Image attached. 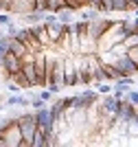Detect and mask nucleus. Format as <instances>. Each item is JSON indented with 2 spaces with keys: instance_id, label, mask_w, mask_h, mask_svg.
I'll return each instance as SVG.
<instances>
[{
  "instance_id": "f3484780",
  "label": "nucleus",
  "mask_w": 138,
  "mask_h": 147,
  "mask_svg": "<svg viewBox=\"0 0 138 147\" xmlns=\"http://www.w3.org/2000/svg\"><path fill=\"white\" fill-rule=\"evenodd\" d=\"M125 99L129 101V103H134L138 108V88L136 90H132V88H127V92H125Z\"/></svg>"
},
{
  "instance_id": "b1692460",
  "label": "nucleus",
  "mask_w": 138,
  "mask_h": 147,
  "mask_svg": "<svg viewBox=\"0 0 138 147\" xmlns=\"http://www.w3.org/2000/svg\"><path fill=\"white\" fill-rule=\"evenodd\" d=\"M9 22H11V13H2V16H0V24L7 26Z\"/></svg>"
},
{
  "instance_id": "f8f14e48",
  "label": "nucleus",
  "mask_w": 138,
  "mask_h": 147,
  "mask_svg": "<svg viewBox=\"0 0 138 147\" xmlns=\"http://www.w3.org/2000/svg\"><path fill=\"white\" fill-rule=\"evenodd\" d=\"M42 13H44V11H29V13H22L24 24H35V22H42Z\"/></svg>"
},
{
  "instance_id": "9b49d317",
  "label": "nucleus",
  "mask_w": 138,
  "mask_h": 147,
  "mask_svg": "<svg viewBox=\"0 0 138 147\" xmlns=\"http://www.w3.org/2000/svg\"><path fill=\"white\" fill-rule=\"evenodd\" d=\"M9 51H11L13 55H18L20 59H22V57L26 55V53H29V51H26V46H24V44L20 42L18 37H9Z\"/></svg>"
},
{
  "instance_id": "1a4fd4ad",
  "label": "nucleus",
  "mask_w": 138,
  "mask_h": 147,
  "mask_svg": "<svg viewBox=\"0 0 138 147\" xmlns=\"http://www.w3.org/2000/svg\"><path fill=\"white\" fill-rule=\"evenodd\" d=\"M46 31H48V37H50V44H55L61 35H64V31H66V24H61V22H57V20H55V22L46 24Z\"/></svg>"
},
{
  "instance_id": "ddd939ff",
  "label": "nucleus",
  "mask_w": 138,
  "mask_h": 147,
  "mask_svg": "<svg viewBox=\"0 0 138 147\" xmlns=\"http://www.w3.org/2000/svg\"><path fill=\"white\" fill-rule=\"evenodd\" d=\"M55 16H57V22H61V24H68V22H72V9H68V7L59 9Z\"/></svg>"
},
{
  "instance_id": "4468645a",
  "label": "nucleus",
  "mask_w": 138,
  "mask_h": 147,
  "mask_svg": "<svg viewBox=\"0 0 138 147\" xmlns=\"http://www.w3.org/2000/svg\"><path fill=\"white\" fill-rule=\"evenodd\" d=\"M9 79H13L15 84H18L20 88H31V84H29V79L22 75V70H18V73H13V75H9Z\"/></svg>"
},
{
  "instance_id": "6ab92c4d",
  "label": "nucleus",
  "mask_w": 138,
  "mask_h": 147,
  "mask_svg": "<svg viewBox=\"0 0 138 147\" xmlns=\"http://www.w3.org/2000/svg\"><path fill=\"white\" fill-rule=\"evenodd\" d=\"M125 55L129 57V59H134V61H136V64H138V44H136V46H129Z\"/></svg>"
},
{
  "instance_id": "a211bd4d",
  "label": "nucleus",
  "mask_w": 138,
  "mask_h": 147,
  "mask_svg": "<svg viewBox=\"0 0 138 147\" xmlns=\"http://www.w3.org/2000/svg\"><path fill=\"white\" fill-rule=\"evenodd\" d=\"M5 53H9V37L2 35L0 37V57L5 55Z\"/></svg>"
},
{
  "instance_id": "2eb2a0df",
  "label": "nucleus",
  "mask_w": 138,
  "mask_h": 147,
  "mask_svg": "<svg viewBox=\"0 0 138 147\" xmlns=\"http://www.w3.org/2000/svg\"><path fill=\"white\" fill-rule=\"evenodd\" d=\"M7 105H22V108H26V105H29V99H24L22 94H11V97L7 99Z\"/></svg>"
},
{
  "instance_id": "423d86ee",
  "label": "nucleus",
  "mask_w": 138,
  "mask_h": 147,
  "mask_svg": "<svg viewBox=\"0 0 138 147\" xmlns=\"http://www.w3.org/2000/svg\"><path fill=\"white\" fill-rule=\"evenodd\" d=\"M114 66L118 68L123 75H136V73H138V64H136L134 59H129L127 55L116 57V59H114Z\"/></svg>"
},
{
  "instance_id": "dca6fc26",
  "label": "nucleus",
  "mask_w": 138,
  "mask_h": 147,
  "mask_svg": "<svg viewBox=\"0 0 138 147\" xmlns=\"http://www.w3.org/2000/svg\"><path fill=\"white\" fill-rule=\"evenodd\" d=\"M46 2H48V11H53V13H57L59 9L68 7V5H66V0H46Z\"/></svg>"
},
{
  "instance_id": "412c9836",
  "label": "nucleus",
  "mask_w": 138,
  "mask_h": 147,
  "mask_svg": "<svg viewBox=\"0 0 138 147\" xmlns=\"http://www.w3.org/2000/svg\"><path fill=\"white\" fill-rule=\"evenodd\" d=\"M99 18V11L96 9H88V11H83V20H96Z\"/></svg>"
},
{
  "instance_id": "aec40b11",
  "label": "nucleus",
  "mask_w": 138,
  "mask_h": 147,
  "mask_svg": "<svg viewBox=\"0 0 138 147\" xmlns=\"http://www.w3.org/2000/svg\"><path fill=\"white\" fill-rule=\"evenodd\" d=\"M55 20H57V16H55L53 11H50V13L44 11V13H42V22H44V24H50V22H55Z\"/></svg>"
},
{
  "instance_id": "5701e85b",
  "label": "nucleus",
  "mask_w": 138,
  "mask_h": 147,
  "mask_svg": "<svg viewBox=\"0 0 138 147\" xmlns=\"http://www.w3.org/2000/svg\"><path fill=\"white\" fill-rule=\"evenodd\" d=\"M96 90H99V94H108V92H112V86H108V84H103V81H101Z\"/></svg>"
},
{
  "instance_id": "f257e3e1",
  "label": "nucleus",
  "mask_w": 138,
  "mask_h": 147,
  "mask_svg": "<svg viewBox=\"0 0 138 147\" xmlns=\"http://www.w3.org/2000/svg\"><path fill=\"white\" fill-rule=\"evenodd\" d=\"M18 127H20V134H22V145L20 147H31L33 134L37 129L35 114H22V117H18Z\"/></svg>"
},
{
  "instance_id": "39448f33",
  "label": "nucleus",
  "mask_w": 138,
  "mask_h": 147,
  "mask_svg": "<svg viewBox=\"0 0 138 147\" xmlns=\"http://www.w3.org/2000/svg\"><path fill=\"white\" fill-rule=\"evenodd\" d=\"M35 123H37V129H42V132L53 129V117H50V110H48L46 105L37 108V112H35Z\"/></svg>"
},
{
  "instance_id": "6e6552de",
  "label": "nucleus",
  "mask_w": 138,
  "mask_h": 147,
  "mask_svg": "<svg viewBox=\"0 0 138 147\" xmlns=\"http://www.w3.org/2000/svg\"><path fill=\"white\" fill-rule=\"evenodd\" d=\"M33 11V0H11V7H9V13H29Z\"/></svg>"
},
{
  "instance_id": "20e7f679",
  "label": "nucleus",
  "mask_w": 138,
  "mask_h": 147,
  "mask_svg": "<svg viewBox=\"0 0 138 147\" xmlns=\"http://www.w3.org/2000/svg\"><path fill=\"white\" fill-rule=\"evenodd\" d=\"M0 66L5 68L7 75H13V73H18L20 68H22V59H20L18 55H13L11 51H9V53H5V55L0 57Z\"/></svg>"
},
{
  "instance_id": "9d476101",
  "label": "nucleus",
  "mask_w": 138,
  "mask_h": 147,
  "mask_svg": "<svg viewBox=\"0 0 138 147\" xmlns=\"http://www.w3.org/2000/svg\"><path fill=\"white\" fill-rule=\"evenodd\" d=\"M22 75L29 79L31 88H35V68H33V59H22Z\"/></svg>"
},
{
  "instance_id": "f03ea898",
  "label": "nucleus",
  "mask_w": 138,
  "mask_h": 147,
  "mask_svg": "<svg viewBox=\"0 0 138 147\" xmlns=\"http://www.w3.org/2000/svg\"><path fill=\"white\" fill-rule=\"evenodd\" d=\"M64 73H66V59H64V57H55L48 84H57V86L64 88Z\"/></svg>"
},
{
  "instance_id": "393cba45",
  "label": "nucleus",
  "mask_w": 138,
  "mask_h": 147,
  "mask_svg": "<svg viewBox=\"0 0 138 147\" xmlns=\"http://www.w3.org/2000/svg\"><path fill=\"white\" fill-rule=\"evenodd\" d=\"M134 24H136V26H138V16H136V20H134Z\"/></svg>"
},
{
  "instance_id": "0eeeda50",
  "label": "nucleus",
  "mask_w": 138,
  "mask_h": 147,
  "mask_svg": "<svg viewBox=\"0 0 138 147\" xmlns=\"http://www.w3.org/2000/svg\"><path fill=\"white\" fill-rule=\"evenodd\" d=\"M29 29L37 35V40H40V44H42L44 51L50 49V37H48V31H46V24H44V22H35V24H31Z\"/></svg>"
},
{
  "instance_id": "7ed1b4c3",
  "label": "nucleus",
  "mask_w": 138,
  "mask_h": 147,
  "mask_svg": "<svg viewBox=\"0 0 138 147\" xmlns=\"http://www.w3.org/2000/svg\"><path fill=\"white\" fill-rule=\"evenodd\" d=\"M110 24H112V20H99V18L96 20H85V35H90L92 40H99V35H101Z\"/></svg>"
},
{
  "instance_id": "4be33fe9",
  "label": "nucleus",
  "mask_w": 138,
  "mask_h": 147,
  "mask_svg": "<svg viewBox=\"0 0 138 147\" xmlns=\"http://www.w3.org/2000/svg\"><path fill=\"white\" fill-rule=\"evenodd\" d=\"M29 103H31V105H33V108H35V110H37V108H42V105L46 103V101H44V99L40 97V94H37V97H33V99H31Z\"/></svg>"
}]
</instances>
